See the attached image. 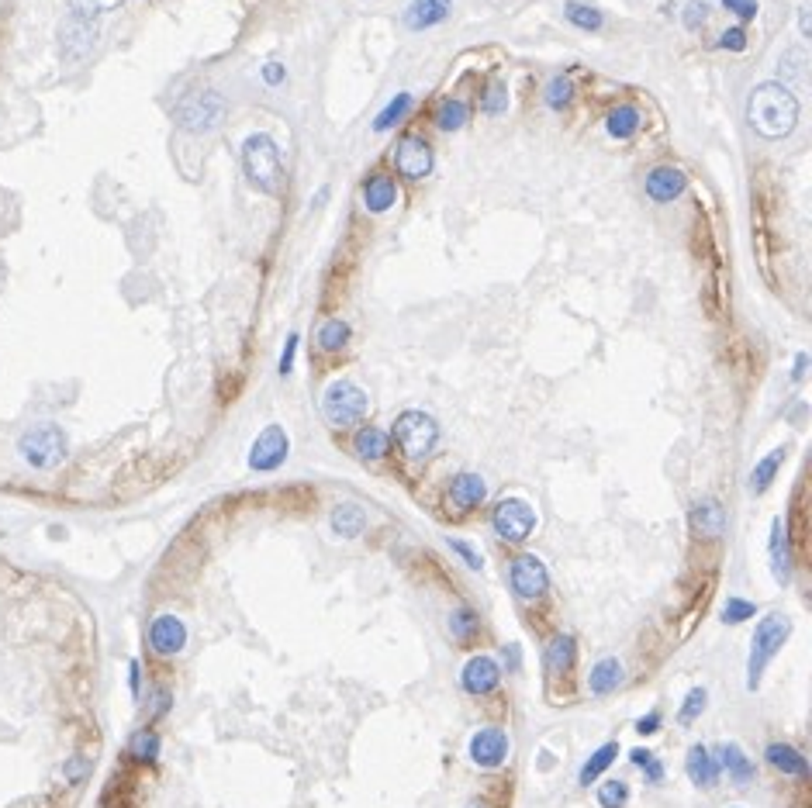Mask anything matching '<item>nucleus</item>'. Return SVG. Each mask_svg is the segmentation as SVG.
Segmentation results:
<instances>
[{
    "instance_id": "f257e3e1",
    "label": "nucleus",
    "mask_w": 812,
    "mask_h": 808,
    "mask_svg": "<svg viewBox=\"0 0 812 808\" xmlns=\"http://www.w3.org/2000/svg\"><path fill=\"white\" fill-rule=\"evenodd\" d=\"M747 121L764 138H785L798 125V100L781 83H760L747 97Z\"/></svg>"
},
{
    "instance_id": "f03ea898",
    "label": "nucleus",
    "mask_w": 812,
    "mask_h": 808,
    "mask_svg": "<svg viewBox=\"0 0 812 808\" xmlns=\"http://www.w3.org/2000/svg\"><path fill=\"white\" fill-rule=\"evenodd\" d=\"M242 174H246V180L256 191H284V163H280V149H277V142L270 135L256 132L242 142Z\"/></svg>"
},
{
    "instance_id": "7ed1b4c3",
    "label": "nucleus",
    "mask_w": 812,
    "mask_h": 808,
    "mask_svg": "<svg viewBox=\"0 0 812 808\" xmlns=\"http://www.w3.org/2000/svg\"><path fill=\"white\" fill-rule=\"evenodd\" d=\"M788 635H792V618L781 615V612H771V615L757 622L754 639H751V656H747V691L760 688V677L768 671V663L781 653Z\"/></svg>"
},
{
    "instance_id": "20e7f679",
    "label": "nucleus",
    "mask_w": 812,
    "mask_h": 808,
    "mask_svg": "<svg viewBox=\"0 0 812 808\" xmlns=\"http://www.w3.org/2000/svg\"><path fill=\"white\" fill-rule=\"evenodd\" d=\"M18 453L21 460L28 463V466H35V470H56L59 463L66 460L70 443H66V432L56 422H42V425H32L21 436Z\"/></svg>"
},
{
    "instance_id": "39448f33",
    "label": "nucleus",
    "mask_w": 812,
    "mask_h": 808,
    "mask_svg": "<svg viewBox=\"0 0 812 808\" xmlns=\"http://www.w3.org/2000/svg\"><path fill=\"white\" fill-rule=\"evenodd\" d=\"M391 439L398 443V449L405 453L408 460H426L429 453L436 449V443H439V425L426 411H401L394 418Z\"/></svg>"
},
{
    "instance_id": "423d86ee",
    "label": "nucleus",
    "mask_w": 812,
    "mask_h": 808,
    "mask_svg": "<svg viewBox=\"0 0 812 808\" xmlns=\"http://www.w3.org/2000/svg\"><path fill=\"white\" fill-rule=\"evenodd\" d=\"M367 394L360 390L356 384H349V381H335V384L326 387V394H322V411H326V418L332 425H339V428H346V425H356L364 415H367Z\"/></svg>"
},
{
    "instance_id": "0eeeda50",
    "label": "nucleus",
    "mask_w": 812,
    "mask_h": 808,
    "mask_svg": "<svg viewBox=\"0 0 812 808\" xmlns=\"http://www.w3.org/2000/svg\"><path fill=\"white\" fill-rule=\"evenodd\" d=\"M225 117V97L218 90H197L176 108V125L184 132H212Z\"/></svg>"
},
{
    "instance_id": "6e6552de",
    "label": "nucleus",
    "mask_w": 812,
    "mask_h": 808,
    "mask_svg": "<svg viewBox=\"0 0 812 808\" xmlns=\"http://www.w3.org/2000/svg\"><path fill=\"white\" fill-rule=\"evenodd\" d=\"M491 529L505 542H525L536 529V512L523 498H502L491 512Z\"/></svg>"
},
{
    "instance_id": "1a4fd4ad",
    "label": "nucleus",
    "mask_w": 812,
    "mask_h": 808,
    "mask_svg": "<svg viewBox=\"0 0 812 808\" xmlns=\"http://www.w3.org/2000/svg\"><path fill=\"white\" fill-rule=\"evenodd\" d=\"M508 580H512V595L519 601H536L550 587V570H546V563L540 557L519 553L512 559V567H508Z\"/></svg>"
},
{
    "instance_id": "9d476101",
    "label": "nucleus",
    "mask_w": 812,
    "mask_h": 808,
    "mask_svg": "<svg viewBox=\"0 0 812 808\" xmlns=\"http://www.w3.org/2000/svg\"><path fill=\"white\" fill-rule=\"evenodd\" d=\"M290 453V439L288 432L280 428V425H267L260 436H256V443L250 449V470L256 474H270L277 466H284Z\"/></svg>"
},
{
    "instance_id": "9b49d317",
    "label": "nucleus",
    "mask_w": 812,
    "mask_h": 808,
    "mask_svg": "<svg viewBox=\"0 0 812 808\" xmlns=\"http://www.w3.org/2000/svg\"><path fill=\"white\" fill-rule=\"evenodd\" d=\"M502 684V667L495 656H470L460 671V688L474 698H484Z\"/></svg>"
},
{
    "instance_id": "f8f14e48",
    "label": "nucleus",
    "mask_w": 812,
    "mask_h": 808,
    "mask_svg": "<svg viewBox=\"0 0 812 808\" xmlns=\"http://www.w3.org/2000/svg\"><path fill=\"white\" fill-rule=\"evenodd\" d=\"M184 646H187V625H184V618L176 615H156L149 622V650L159 656H176L184 653Z\"/></svg>"
},
{
    "instance_id": "ddd939ff",
    "label": "nucleus",
    "mask_w": 812,
    "mask_h": 808,
    "mask_svg": "<svg viewBox=\"0 0 812 808\" xmlns=\"http://www.w3.org/2000/svg\"><path fill=\"white\" fill-rule=\"evenodd\" d=\"M470 760L484 770L502 767L505 760H508V736H505L498 726H484V729H477L474 732V739H470Z\"/></svg>"
},
{
    "instance_id": "4468645a",
    "label": "nucleus",
    "mask_w": 812,
    "mask_h": 808,
    "mask_svg": "<svg viewBox=\"0 0 812 808\" xmlns=\"http://www.w3.org/2000/svg\"><path fill=\"white\" fill-rule=\"evenodd\" d=\"M394 166H398L405 176H411V180L426 176L429 170H432V149H429L426 138L405 135V138L398 142V149H394Z\"/></svg>"
},
{
    "instance_id": "2eb2a0df",
    "label": "nucleus",
    "mask_w": 812,
    "mask_h": 808,
    "mask_svg": "<svg viewBox=\"0 0 812 808\" xmlns=\"http://www.w3.org/2000/svg\"><path fill=\"white\" fill-rule=\"evenodd\" d=\"M688 525H692V532L702 539H719L726 532V508L719 504L716 498H702L692 504V512H688Z\"/></svg>"
},
{
    "instance_id": "dca6fc26",
    "label": "nucleus",
    "mask_w": 812,
    "mask_h": 808,
    "mask_svg": "<svg viewBox=\"0 0 812 808\" xmlns=\"http://www.w3.org/2000/svg\"><path fill=\"white\" fill-rule=\"evenodd\" d=\"M97 42V24L87 18H73L62 24V32H59V45H62V56L66 59H80L87 56L90 49H94Z\"/></svg>"
},
{
    "instance_id": "f3484780",
    "label": "nucleus",
    "mask_w": 812,
    "mask_h": 808,
    "mask_svg": "<svg viewBox=\"0 0 812 808\" xmlns=\"http://www.w3.org/2000/svg\"><path fill=\"white\" fill-rule=\"evenodd\" d=\"M685 770H688V777H692V785H698V788H716L719 785V760H716V753L709 750V747H692L688 750V756H685Z\"/></svg>"
},
{
    "instance_id": "a211bd4d",
    "label": "nucleus",
    "mask_w": 812,
    "mask_h": 808,
    "mask_svg": "<svg viewBox=\"0 0 812 808\" xmlns=\"http://www.w3.org/2000/svg\"><path fill=\"white\" fill-rule=\"evenodd\" d=\"M716 760H719V770H726L730 774V781L733 785H751L754 781V774H757V764L743 753V747L740 743H722L716 750Z\"/></svg>"
},
{
    "instance_id": "6ab92c4d",
    "label": "nucleus",
    "mask_w": 812,
    "mask_h": 808,
    "mask_svg": "<svg viewBox=\"0 0 812 808\" xmlns=\"http://www.w3.org/2000/svg\"><path fill=\"white\" fill-rule=\"evenodd\" d=\"M484 498H487V484L481 474H460L449 484V504L457 512H470V508L484 504Z\"/></svg>"
},
{
    "instance_id": "aec40b11",
    "label": "nucleus",
    "mask_w": 812,
    "mask_h": 808,
    "mask_svg": "<svg viewBox=\"0 0 812 808\" xmlns=\"http://www.w3.org/2000/svg\"><path fill=\"white\" fill-rule=\"evenodd\" d=\"M764 760H768L778 774H785V777H798V781L809 777V760H806V753H798L795 747H788V743H771V747L764 750Z\"/></svg>"
},
{
    "instance_id": "412c9836",
    "label": "nucleus",
    "mask_w": 812,
    "mask_h": 808,
    "mask_svg": "<svg viewBox=\"0 0 812 808\" xmlns=\"http://www.w3.org/2000/svg\"><path fill=\"white\" fill-rule=\"evenodd\" d=\"M449 0H411V7L405 11V24L411 32H426L432 24L449 18Z\"/></svg>"
},
{
    "instance_id": "4be33fe9",
    "label": "nucleus",
    "mask_w": 812,
    "mask_h": 808,
    "mask_svg": "<svg viewBox=\"0 0 812 808\" xmlns=\"http://www.w3.org/2000/svg\"><path fill=\"white\" fill-rule=\"evenodd\" d=\"M681 191H685V174L675 170V166H657V170H650V176H647V193L657 204H667V201L681 197Z\"/></svg>"
},
{
    "instance_id": "5701e85b",
    "label": "nucleus",
    "mask_w": 812,
    "mask_h": 808,
    "mask_svg": "<svg viewBox=\"0 0 812 808\" xmlns=\"http://www.w3.org/2000/svg\"><path fill=\"white\" fill-rule=\"evenodd\" d=\"M771 574L781 587L792 580V550H788V536H785L781 519L771 521Z\"/></svg>"
},
{
    "instance_id": "b1692460",
    "label": "nucleus",
    "mask_w": 812,
    "mask_h": 808,
    "mask_svg": "<svg viewBox=\"0 0 812 808\" xmlns=\"http://www.w3.org/2000/svg\"><path fill=\"white\" fill-rule=\"evenodd\" d=\"M626 681V673H622V663L616 660V656H605V660H599L591 671H588V688H591V694H612V691H619V684Z\"/></svg>"
},
{
    "instance_id": "393cba45",
    "label": "nucleus",
    "mask_w": 812,
    "mask_h": 808,
    "mask_svg": "<svg viewBox=\"0 0 812 808\" xmlns=\"http://www.w3.org/2000/svg\"><path fill=\"white\" fill-rule=\"evenodd\" d=\"M574 660H578V639L574 635H553V643L546 646V656H543V663H546V671L550 673H567L574 671Z\"/></svg>"
},
{
    "instance_id": "a878e982",
    "label": "nucleus",
    "mask_w": 812,
    "mask_h": 808,
    "mask_svg": "<svg viewBox=\"0 0 812 808\" xmlns=\"http://www.w3.org/2000/svg\"><path fill=\"white\" fill-rule=\"evenodd\" d=\"M398 201V187L391 176H370L367 187H364V204L370 214H384L391 211V204Z\"/></svg>"
},
{
    "instance_id": "bb28decb",
    "label": "nucleus",
    "mask_w": 812,
    "mask_h": 808,
    "mask_svg": "<svg viewBox=\"0 0 812 808\" xmlns=\"http://www.w3.org/2000/svg\"><path fill=\"white\" fill-rule=\"evenodd\" d=\"M367 529V512L360 508V504H353V501H343L335 512H332V532L335 536H346V539H356L360 532Z\"/></svg>"
},
{
    "instance_id": "cd10ccee",
    "label": "nucleus",
    "mask_w": 812,
    "mask_h": 808,
    "mask_svg": "<svg viewBox=\"0 0 812 808\" xmlns=\"http://www.w3.org/2000/svg\"><path fill=\"white\" fill-rule=\"evenodd\" d=\"M353 449H356V456H360V460L377 463V460H384V456H387V449H391V439H387L381 428L367 425V428H360V432L353 436Z\"/></svg>"
},
{
    "instance_id": "c85d7f7f",
    "label": "nucleus",
    "mask_w": 812,
    "mask_h": 808,
    "mask_svg": "<svg viewBox=\"0 0 812 808\" xmlns=\"http://www.w3.org/2000/svg\"><path fill=\"white\" fill-rule=\"evenodd\" d=\"M616 756H619V743H605V747H599V750L591 753L588 760H584V767H581L578 774V781L581 785H591V781H599L605 770L616 764Z\"/></svg>"
},
{
    "instance_id": "c756f323",
    "label": "nucleus",
    "mask_w": 812,
    "mask_h": 808,
    "mask_svg": "<svg viewBox=\"0 0 812 808\" xmlns=\"http://www.w3.org/2000/svg\"><path fill=\"white\" fill-rule=\"evenodd\" d=\"M785 456H788V449H785V446H778L774 453H768L764 460L757 463L754 474H751V491H754V494H764V491L771 487L774 477H778V466L785 463Z\"/></svg>"
},
{
    "instance_id": "7c9ffc66",
    "label": "nucleus",
    "mask_w": 812,
    "mask_h": 808,
    "mask_svg": "<svg viewBox=\"0 0 812 808\" xmlns=\"http://www.w3.org/2000/svg\"><path fill=\"white\" fill-rule=\"evenodd\" d=\"M605 128L612 138H633L639 128V111L633 104H619V108H612L609 117H605Z\"/></svg>"
},
{
    "instance_id": "2f4dec72",
    "label": "nucleus",
    "mask_w": 812,
    "mask_h": 808,
    "mask_svg": "<svg viewBox=\"0 0 812 808\" xmlns=\"http://www.w3.org/2000/svg\"><path fill=\"white\" fill-rule=\"evenodd\" d=\"M159 750H163V739H159V732L156 729H138L132 739H128V753H132V760L138 764H156L159 760Z\"/></svg>"
},
{
    "instance_id": "473e14b6",
    "label": "nucleus",
    "mask_w": 812,
    "mask_h": 808,
    "mask_svg": "<svg viewBox=\"0 0 812 808\" xmlns=\"http://www.w3.org/2000/svg\"><path fill=\"white\" fill-rule=\"evenodd\" d=\"M446 625H449V635H453L460 646H467V643L477 635V629H481V618H477L474 608H457V612H449Z\"/></svg>"
},
{
    "instance_id": "72a5a7b5",
    "label": "nucleus",
    "mask_w": 812,
    "mask_h": 808,
    "mask_svg": "<svg viewBox=\"0 0 812 808\" xmlns=\"http://www.w3.org/2000/svg\"><path fill=\"white\" fill-rule=\"evenodd\" d=\"M349 343V325L343 318H329L326 325L318 328V349L322 352H339Z\"/></svg>"
},
{
    "instance_id": "f704fd0d",
    "label": "nucleus",
    "mask_w": 812,
    "mask_h": 808,
    "mask_svg": "<svg viewBox=\"0 0 812 808\" xmlns=\"http://www.w3.org/2000/svg\"><path fill=\"white\" fill-rule=\"evenodd\" d=\"M436 125H439L443 132H457V128H464L467 125V104H460V100H443V104H439V111H436Z\"/></svg>"
},
{
    "instance_id": "c9c22d12",
    "label": "nucleus",
    "mask_w": 812,
    "mask_h": 808,
    "mask_svg": "<svg viewBox=\"0 0 812 808\" xmlns=\"http://www.w3.org/2000/svg\"><path fill=\"white\" fill-rule=\"evenodd\" d=\"M408 108H411V94H398L394 100H391V104H387L384 111L377 115L373 128H377V132H387V128H394V125H398V121L408 115Z\"/></svg>"
},
{
    "instance_id": "e433bc0d",
    "label": "nucleus",
    "mask_w": 812,
    "mask_h": 808,
    "mask_svg": "<svg viewBox=\"0 0 812 808\" xmlns=\"http://www.w3.org/2000/svg\"><path fill=\"white\" fill-rule=\"evenodd\" d=\"M567 18H571V24L584 28V32H599L601 28V14L595 7L581 4V0H567Z\"/></svg>"
},
{
    "instance_id": "4c0bfd02",
    "label": "nucleus",
    "mask_w": 812,
    "mask_h": 808,
    "mask_svg": "<svg viewBox=\"0 0 812 808\" xmlns=\"http://www.w3.org/2000/svg\"><path fill=\"white\" fill-rule=\"evenodd\" d=\"M571 100H574V80L571 77L550 80V87H546V104H550L553 111H563Z\"/></svg>"
},
{
    "instance_id": "58836bf2",
    "label": "nucleus",
    "mask_w": 812,
    "mask_h": 808,
    "mask_svg": "<svg viewBox=\"0 0 812 808\" xmlns=\"http://www.w3.org/2000/svg\"><path fill=\"white\" fill-rule=\"evenodd\" d=\"M705 705H709V691H705V688H692V691L685 694V705H681V712H677V722H681V726L695 722L698 715L705 712Z\"/></svg>"
},
{
    "instance_id": "ea45409f",
    "label": "nucleus",
    "mask_w": 812,
    "mask_h": 808,
    "mask_svg": "<svg viewBox=\"0 0 812 808\" xmlns=\"http://www.w3.org/2000/svg\"><path fill=\"white\" fill-rule=\"evenodd\" d=\"M121 4H125V0H70V14H73V18L94 21L97 14L115 11V7H121Z\"/></svg>"
},
{
    "instance_id": "a19ab883",
    "label": "nucleus",
    "mask_w": 812,
    "mask_h": 808,
    "mask_svg": "<svg viewBox=\"0 0 812 808\" xmlns=\"http://www.w3.org/2000/svg\"><path fill=\"white\" fill-rule=\"evenodd\" d=\"M626 802H629V785L626 781H605L599 788L601 808H626Z\"/></svg>"
},
{
    "instance_id": "79ce46f5",
    "label": "nucleus",
    "mask_w": 812,
    "mask_h": 808,
    "mask_svg": "<svg viewBox=\"0 0 812 808\" xmlns=\"http://www.w3.org/2000/svg\"><path fill=\"white\" fill-rule=\"evenodd\" d=\"M751 615H757V605L747 601V597H730L726 608H722V622L726 625H740V622H747Z\"/></svg>"
},
{
    "instance_id": "37998d69",
    "label": "nucleus",
    "mask_w": 812,
    "mask_h": 808,
    "mask_svg": "<svg viewBox=\"0 0 812 808\" xmlns=\"http://www.w3.org/2000/svg\"><path fill=\"white\" fill-rule=\"evenodd\" d=\"M505 108H508V90H505V83L495 80V83L487 87V94H484V111H487V115H502Z\"/></svg>"
},
{
    "instance_id": "c03bdc74",
    "label": "nucleus",
    "mask_w": 812,
    "mask_h": 808,
    "mask_svg": "<svg viewBox=\"0 0 812 808\" xmlns=\"http://www.w3.org/2000/svg\"><path fill=\"white\" fill-rule=\"evenodd\" d=\"M719 49H722V52H743V49H747V32H743L740 24L726 28V32L719 35Z\"/></svg>"
},
{
    "instance_id": "a18cd8bd",
    "label": "nucleus",
    "mask_w": 812,
    "mask_h": 808,
    "mask_svg": "<svg viewBox=\"0 0 812 808\" xmlns=\"http://www.w3.org/2000/svg\"><path fill=\"white\" fill-rule=\"evenodd\" d=\"M449 546H453V550H457V553L464 557V563L470 567V570H481V567H484L481 553H477V550H474L470 542H464V539H449Z\"/></svg>"
},
{
    "instance_id": "49530a36",
    "label": "nucleus",
    "mask_w": 812,
    "mask_h": 808,
    "mask_svg": "<svg viewBox=\"0 0 812 808\" xmlns=\"http://www.w3.org/2000/svg\"><path fill=\"white\" fill-rule=\"evenodd\" d=\"M726 11H733L740 21H754L757 18V0H722Z\"/></svg>"
},
{
    "instance_id": "de8ad7c7",
    "label": "nucleus",
    "mask_w": 812,
    "mask_h": 808,
    "mask_svg": "<svg viewBox=\"0 0 812 808\" xmlns=\"http://www.w3.org/2000/svg\"><path fill=\"white\" fill-rule=\"evenodd\" d=\"M297 343H301V335H297V332H290V335H288V346H284V352H280V366H277V370H280L284 377H288L290 370H294V356H297Z\"/></svg>"
},
{
    "instance_id": "09e8293b",
    "label": "nucleus",
    "mask_w": 812,
    "mask_h": 808,
    "mask_svg": "<svg viewBox=\"0 0 812 808\" xmlns=\"http://www.w3.org/2000/svg\"><path fill=\"white\" fill-rule=\"evenodd\" d=\"M802 62H806V56L798 52V49H792L788 52V62L781 59V77H788V80H802Z\"/></svg>"
},
{
    "instance_id": "8fccbe9b",
    "label": "nucleus",
    "mask_w": 812,
    "mask_h": 808,
    "mask_svg": "<svg viewBox=\"0 0 812 808\" xmlns=\"http://www.w3.org/2000/svg\"><path fill=\"white\" fill-rule=\"evenodd\" d=\"M709 14V7H705V0H688V7H685V24L688 28H698L702 21Z\"/></svg>"
},
{
    "instance_id": "3c124183",
    "label": "nucleus",
    "mask_w": 812,
    "mask_h": 808,
    "mask_svg": "<svg viewBox=\"0 0 812 808\" xmlns=\"http://www.w3.org/2000/svg\"><path fill=\"white\" fill-rule=\"evenodd\" d=\"M87 774H90V764H87L83 756H70V764H66V781H70V785H80Z\"/></svg>"
},
{
    "instance_id": "603ef678",
    "label": "nucleus",
    "mask_w": 812,
    "mask_h": 808,
    "mask_svg": "<svg viewBox=\"0 0 812 808\" xmlns=\"http://www.w3.org/2000/svg\"><path fill=\"white\" fill-rule=\"evenodd\" d=\"M284 80H288V70H284L280 62H267V66H263V83H267V87H280Z\"/></svg>"
},
{
    "instance_id": "864d4df0",
    "label": "nucleus",
    "mask_w": 812,
    "mask_h": 808,
    "mask_svg": "<svg viewBox=\"0 0 812 808\" xmlns=\"http://www.w3.org/2000/svg\"><path fill=\"white\" fill-rule=\"evenodd\" d=\"M660 722H664V715H660L657 709H654V712L643 715V719H639V722H637V732H639V736H654V732L660 729Z\"/></svg>"
},
{
    "instance_id": "5fc2aeb1",
    "label": "nucleus",
    "mask_w": 812,
    "mask_h": 808,
    "mask_svg": "<svg viewBox=\"0 0 812 808\" xmlns=\"http://www.w3.org/2000/svg\"><path fill=\"white\" fill-rule=\"evenodd\" d=\"M153 698H156V701H153V709H149V719H159V715L170 712V705H174V698H170V691H163V688H159V691H156Z\"/></svg>"
},
{
    "instance_id": "6e6d98bb",
    "label": "nucleus",
    "mask_w": 812,
    "mask_h": 808,
    "mask_svg": "<svg viewBox=\"0 0 812 808\" xmlns=\"http://www.w3.org/2000/svg\"><path fill=\"white\" fill-rule=\"evenodd\" d=\"M639 767H643V774H647V781H650V785H660V781H664V764H660L657 756H650V760H643V764H639Z\"/></svg>"
},
{
    "instance_id": "4d7b16f0",
    "label": "nucleus",
    "mask_w": 812,
    "mask_h": 808,
    "mask_svg": "<svg viewBox=\"0 0 812 808\" xmlns=\"http://www.w3.org/2000/svg\"><path fill=\"white\" fill-rule=\"evenodd\" d=\"M128 688H132V698H142V663L138 660L128 663Z\"/></svg>"
},
{
    "instance_id": "13d9d810",
    "label": "nucleus",
    "mask_w": 812,
    "mask_h": 808,
    "mask_svg": "<svg viewBox=\"0 0 812 808\" xmlns=\"http://www.w3.org/2000/svg\"><path fill=\"white\" fill-rule=\"evenodd\" d=\"M806 366H809V356H806V352H798V360H795V370H792V377H795V381H802V373H806Z\"/></svg>"
},
{
    "instance_id": "bf43d9fd",
    "label": "nucleus",
    "mask_w": 812,
    "mask_h": 808,
    "mask_svg": "<svg viewBox=\"0 0 812 808\" xmlns=\"http://www.w3.org/2000/svg\"><path fill=\"white\" fill-rule=\"evenodd\" d=\"M798 32H802V35H809V32H812V24H809V7H802V11H798Z\"/></svg>"
}]
</instances>
